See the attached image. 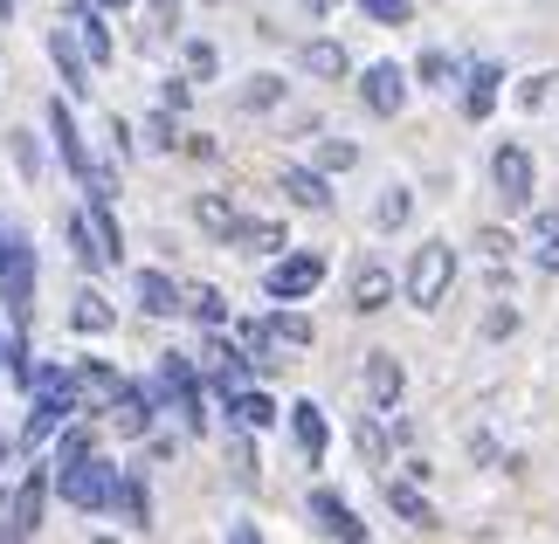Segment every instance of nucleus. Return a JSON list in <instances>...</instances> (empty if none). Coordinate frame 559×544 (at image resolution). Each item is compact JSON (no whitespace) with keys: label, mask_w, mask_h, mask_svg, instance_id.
<instances>
[{"label":"nucleus","mask_w":559,"mask_h":544,"mask_svg":"<svg viewBox=\"0 0 559 544\" xmlns=\"http://www.w3.org/2000/svg\"><path fill=\"white\" fill-rule=\"evenodd\" d=\"M305 8H311V14H332V8H338V0H305Z\"/></svg>","instance_id":"de8ad7c7"},{"label":"nucleus","mask_w":559,"mask_h":544,"mask_svg":"<svg viewBox=\"0 0 559 544\" xmlns=\"http://www.w3.org/2000/svg\"><path fill=\"white\" fill-rule=\"evenodd\" d=\"M49 56H56V70H62V90H70V97H91V56H83V41H76L70 21L49 28Z\"/></svg>","instance_id":"6e6552de"},{"label":"nucleus","mask_w":559,"mask_h":544,"mask_svg":"<svg viewBox=\"0 0 559 544\" xmlns=\"http://www.w3.org/2000/svg\"><path fill=\"white\" fill-rule=\"evenodd\" d=\"M70 249H76V263H83V269H111V255H104L97 228H91V214H70Z\"/></svg>","instance_id":"bb28decb"},{"label":"nucleus","mask_w":559,"mask_h":544,"mask_svg":"<svg viewBox=\"0 0 559 544\" xmlns=\"http://www.w3.org/2000/svg\"><path fill=\"white\" fill-rule=\"evenodd\" d=\"M359 455H367V462H386V427L380 421H359Z\"/></svg>","instance_id":"ea45409f"},{"label":"nucleus","mask_w":559,"mask_h":544,"mask_svg":"<svg viewBox=\"0 0 559 544\" xmlns=\"http://www.w3.org/2000/svg\"><path fill=\"white\" fill-rule=\"evenodd\" d=\"M311 517H318V531H325V537L367 544V524H359V510H353V504H338L332 489H311Z\"/></svg>","instance_id":"9b49d317"},{"label":"nucleus","mask_w":559,"mask_h":544,"mask_svg":"<svg viewBox=\"0 0 559 544\" xmlns=\"http://www.w3.org/2000/svg\"><path fill=\"white\" fill-rule=\"evenodd\" d=\"M49 138H56V159L83 180V172H91V145H83V132H76V118H70V104H62V97L49 104Z\"/></svg>","instance_id":"9d476101"},{"label":"nucleus","mask_w":559,"mask_h":544,"mask_svg":"<svg viewBox=\"0 0 559 544\" xmlns=\"http://www.w3.org/2000/svg\"><path fill=\"white\" fill-rule=\"evenodd\" d=\"M235 104H242V111H276V104H284V76H270V70H255L242 90H235Z\"/></svg>","instance_id":"a878e982"},{"label":"nucleus","mask_w":559,"mask_h":544,"mask_svg":"<svg viewBox=\"0 0 559 544\" xmlns=\"http://www.w3.org/2000/svg\"><path fill=\"white\" fill-rule=\"evenodd\" d=\"M270 338H276V344H290V352H305L318 331H311V317H305V311H276V317H270Z\"/></svg>","instance_id":"c85d7f7f"},{"label":"nucleus","mask_w":559,"mask_h":544,"mask_svg":"<svg viewBox=\"0 0 559 544\" xmlns=\"http://www.w3.org/2000/svg\"><path fill=\"white\" fill-rule=\"evenodd\" d=\"M118 386H124V379H118L104 359H83V365H76V394L91 400V413H104V407H111V400H118Z\"/></svg>","instance_id":"aec40b11"},{"label":"nucleus","mask_w":559,"mask_h":544,"mask_svg":"<svg viewBox=\"0 0 559 544\" xmlns=\"http://www.w3.org/2000/svg\"><path fill=\"white\" fill-rule=\"evenodd\" d=\"M477 249H484V255H498V263H504V255H511V234H477Z\"/></svg>","instance_id":"a18cd8bd"},{"label":"nucleus","mask_w":559,"mask_h":544,"mask_svg":"<svg viewBox=\"0 0 559 544\" xmlns=\"http://www.w3.org/2000/svg\"><path fill=\"white\" fill-rule=\"evenodd\" d=\"M386 303H394V269H386V263H359L353 269V311L373 317V311H386Z\"/></svg>","instance_id":"ddd939ff"},{"label":"nucleus","mask_w":559,"mask_h":544,"mask_svg":"<svg viewBox=\"0 0 559 544\" xmlns=\"http://www.w3.org/2000/svg\"><path fill=\"white\" fill-rule=\"evenodd\" d=\"M539 269H546V276H559V234H546V249H539Z\"/></svg>","instance_id":"49530a36"},{"label":"nucleus","mask_w":559,"mask_h":544,"mask_svg":"<svg viewBox=\"0 0 559 544\" xmlns=\"http://www.w3.org/2000/svg\"><path fill=\"white\" fill-rule=\"evenodd\" d=\"M552 83H559V76H546V70H539V76H525V83H519V104H525V111H539V104L552 97Z\"/></svg>","instance_id":"58836bf2"},{"label":"nucleus","mask_w":559,"mask_h":544,"mask_svg":"<svg viewBox=\"0 0 559 544\" xmlns=\"http://www.w3.org/2000/svg\"><path fill=\"white\" fill-rule=\"evenodd\" d=\"M305 70H311L318 83H346V76H353V56H346V41H332V35L305 41Z\"/></svg>","instance_id":"a211bd4d"},{"label":"nucleus","mask_w":559,"mask_h":544,"mask_svg":"<svg viewBox=\"0 0 559 544\" xmlns=\"http://www.w3.org/2000/svg\"><path fill=\"white\" fill-rule=\"evenodd\" d=\"M228 242H235V249H249V255H276V249H284V221H242V228L228 234Z\"/></svg>","instance_id":"cd10ccee"},{"label":"nucleus","mask_w":559,"mask_h":544,"mask_svg":"<svg viewBox=\"0 0 559 544\" xmlns=\"http://www.w3.org/2000/svg\"><path fill=\"white\" fill-rule=\"evenodd\" d=\"M415 76H421V83H436V90H449V83L463 76V62H456V56H442V49H428V56L415 62Z\"/></svg>","instance_id":"2f4dec72"},{"label":"nucleus","mask_w":559,"mask_h":544,"mask_svg":"<svg viewBox=\"0 0 559 544\" xmlns=\"http://www.w3.org/2000/svg\"><path fill=\"white\" fill-rule=\"evenodd\" d=\"M118 462H104V455L91 448V455H76V462H62L56 469V496H62V504H70V510H83V517H104V510H111V496H118Z\"/></svg>","instance_id":"f257e3e1"},{"label":"nucleus","mask_w":559,"mask_h":544,"mask_svg":"<svg viewBox=\"0 0 559 544\" xmlns=\"http://www.w3.org/2000/svg\"><path fill=\"white\" fill-rule=\"evenodd\" d=\"M318 282H325V255H311V249H297V255H276V263L263 269V290H270V303H305V297H318Z\"/></svg>","instance_id":"7ed1b4c3"},{"label":"nucleus","mask_w":559,"mask_h":544,"mask_svg":"<svg viewBox=\"0 0 559 544\" xmlns=\"http://www.w3.org/2000/svg\"><path fill=\"white\" fill-rule=\"evenodd\" d=\"M21 249H28V234H21V228L8 221V214H0V276H8V263H14Z\"/></svg>","instance_id":"4c0bfd02"},{"label":"nucleus","mask_w":559,"mask_h":544,"mask_svg":"<svg viewBox=\"0 0 559 544\" xmlns=\"http://www.w3.org/2000/svg\"><path fill=\"white\" fill-rule=\"evenodd\" d=\"M353 166H359L353 138H325V145H318V172H353Z\"/></svg>","instance_id":"473e14b6"},{"label":"nucleus","mask_w":559,"mask_h":544,"mask_svg":"<svg viewBox=\"0 0 559 544\" xmlns=\"http://www.w3.org/2000/svg\"><path fill=\"white\" fill-rule=\"evenodd\" d=\"M97 8H132V0H97Z\"/></svg>","instance_id":"8fccbe9b"},{"label":"nucleus","mask_w":559,"mask_h":544,"mask_svg":"<svg viewBox=\"0 0 559 544\" xmlns=\"http://www.w3.org/2000/svg\"><path fill=\"white\" fill-rule=\"evenodd\" d=\"M511 331H519V311H490L484 317V338H511Z\"/></svg>","instance_id":"37998d69"},{"label":"nucleus","mask_w":559,"mask_h":544,"mask_svg":"<svg viewBox=\"0 0 559 544\" xmlns=\"http://www.w3.org/2000/svg\"><path fill=\"white\" fill-rule=\"evenodd\" d=\"M490 180H498V201L511 214L532 207V152L525 145H498V152H490Z\"/></svg>","instance_id":"39448f33"},{"label":"nucleus","mask_w":559,"mask_h":544,"mask_svg":"<svg viewBox=\"0 0 559 544\" xmlns=\"http://www.w3.org/2000/svg\"><path fill=\"white\" fill-rule=\"evenodd\" d=\"M0 303H8L14 317L35 311V249H21L14 263H8V276H0Z\"/></svg>","instance_id":"f3484780"},{"label":"nucleus","mask_w":559,"mask_h":544,"mask_svg":"<svg viewBox=\"0 0 559 544\" xmlns=\"http://www.w3.org/2000/svg\"><path fill=\"white\" fill-rule=\"evenodd\" d=\"M0 365H8V373H14V386H21V394H28V386H35V359H28V338H8V344H0Z\"/></svg>","instance_id":"c756f323"},{"label":"nucleus","mask_w":559,"mask_h":544,"mask_svg":"<svg viewBox=\"0 0 559 544\" xmlns=\"http://www.w3.org/2000/svg\"><path fill=\"white\" fill-rule=\"evenodd\" d=\"M386 510H394L401 524H415V531H442L436 510H428V496L415 489V475H407V483H386Z\"/></svg>","instance_id":"6ab92c4d"},{"label":"nucleus","mask_w":559,"mask_h":544,"mask_svg":"<svg viewBox=\"0 0 559 544\" xmlns=\"http://www.w3.org/2000/svg\"><path fill=\"white\" fill-rule=\"evenodd\" d=\"M8 145H14L21 180H41V145H35V132H8Z\"/></svg>","instance_id":"c9c22d12"},{"label":"nucleus","mask_w":559,"mask_h":544,"mask_svg":"<svg viewBox=\"0 0 559 544\" xmlns=\"http://www.w3.org/2000/svg\"><path fill=\"white\" fill-rule=\"evenodd\" d=\"M498 83H504V70H498V62H477V70H469V90H463V111L469 118H490V111H498Z\"/></svg>","instance_id":"412c9836"},{"label":"nucleus","mask_w":559,"mask_h":544,"mask_svg":"<svg viewBox=\"0 0 559 544\" xmlns=\"http://www.w3.org/2000/svg\"><path fill=\"white\" fill-rule=\"evenodd\" d=\"M407 214H415V193H407V186H386L380 207H373V221L380 228H407Z\"/></svg>","instance_id":"7c9ffc66"},{"label":"nucleus","mask_w":559,"mask_h":544,"mask_svg":"<svg viewBox=\"0 0 559 544\" xmlns=\"http://www.w3.org/2000/svg\"><path fill=\"white\" fill-rule=\"evenodd\" d=\"M228 413H235V427H242V434H263V427H276V400H270V394H249V386L228 400Z\"/></svg>","instance_id":"5701e85b"},{"label":"nucleus","mask_w":559,"mask_h":544,"mask_svg":"<svg viewBox=\"0 0 559 544\" xmlns=\"http://www.w3.org/2000/svg\"><path fill=\"white\" fill-rule=\"evenodd\" d=\"M401 386H407L401 359H394V352H367V394H373L380 413H394V407H401Z\"/></svg>","instance_id":"4468645a"},{"label":"nucleus","mask_w":559,"mask_h":544,"mask_svg":"<svg viewBox=\"0 0 559 544\" xmlns=\"http://www.w3.org/2000/svg\"><path fill=\"white\" fill-rule=\"evenodd\" d=\"M174 145H180V132H174V111L159 104V111L145 118V152H174Z\"/></svg>","instance_id":"f704fd0d"},{"label":"nucleus","mask_w":559,"mask_h":544,"mask_svg":"<svg viewBox=\"0 0 559 544\" xmlns=\"http://www.w3.org/2000/svg\"><path fill=\"white\" fill-rule=\"evenodd\" d=\"M97 442H91V427H70V434H62V448H56V469L62 462H76V455H91Z\"/></svg>","instance_id":"a19ab883"},{"label":"nucleus","mask_w":559,"mask_h":544,"mask_svg":"<svg viewBox=\"0 0 559 544\" xmlns=\"http://www.w3.org/2000/svg\"><path fill=\"white\" fill-rule=\"evenodd\" d=\"M359 97H367L373 118H401V111H407V70H401V62H367Z\"/></svg>","instance_id":"423d86ee"},{"label":"nucleus","mask_w":559,"mask_h":544,"mask_svg":"<svg viewBox=\"0 0 559 544\" xmlns=\"http://www.w3.org/2000/svg\"><path fill=\"white\" fill-rule=\"evenodd\" d=\"M180 303H187L193 324H207V331H214V324H228V297L214 290V282H193V290H180Z\"/></svg>","instance_id":"393cba45"},{"label":"nucleus","mask_w":559,"mask_h":544,"mask_svg":"<svg viewBox=\"0 0 559 544\" xmlns=\"http://www.w3.org/2000/svg\"><path fill=\"white\" fill-rule=\"evenodd\" d=\"M49 489H56V469H28V475H21L14 504L0 510V537H35L41 510H49Z\"/></svg>","instance_id":"20e7f679"},{"label":"nucleus","mask_w":559,"mask_h":544,"mask_svg":"<svg viewBox=\"0 0 559 544\" xmlns=\"http://www.w3.org/2000/svg\"><path fill=\"white\" fill-rule=\"evenodd\" d=\"M111 510H118V517H124L132 531H153V496H145V483H139L132 469L118 475V496H111Z\"/></svg>","instance_id":"4be33fe9"},{"label":"nucleus","mask_w":559,"mask_h":544,"mask_svg":"<svg viewBox=\"0 0 559 544\" xmlns=\"http://www.w3.org/2000/svg\"><path fill=\"white\" fill-rule=\"evenodd\" d=\"M174 14H180V0H153V35L174 28Z\"/></svg>","instance_id":"c03bdc74"},{"label":"nucleus","mask_w":559,"mask_h":544,"mask_svg":"<svg viewBox=\"0 0 559 544\" xmlns=\"http://www.w3.org/2000/svg\"><path fill=\"white\" fill-rule=\"evenodd\" d=\"M159 104H166V111H187V104H193V90H187V76H166V90H159Z\"/></svg>","instance_id":"79ce46f5"},{"label":"nucleus","mask_w":559,"mask_h":544,"mask_svg":"<svg viewBox=\"0 0 559 544\" xmlns=\"http://www.w3.org/2000/svg\"><path fill=\"white\" fill-rule=\"evenodd\" d=\"M367 8V21H380V28H407L415 21V0H359Z\"/></svg>","instance_id":"72a5a7b5"},{"label":"nucleus","mask_w":559,"mask_h":544,"mask_svg":"<svg viewBox=\"0 0 559 544\" xmlns=\"http://www.w3.org/2000/svg\"><path fill=\"white\" fill-rule=\"evenodd\" d=\"M449 282H456V249L449 242H421L415 249V263H407V303H415V311H436V303L449 297Z\"/></svg>","instance_id":"f03ea898"},{"label":"nucleus","mask_w":559,"mask_h":544,"mask_svg":"<svg viewBox=\"0 0 559 544\" xmlns=\"http://www.w3.org/2000/svg\"><path fill=\"white\" fill-rule=\"evenodd\" d=\"M132 290H139V311H145V317H174V311H187V303H180V282L166 276V269H139Z\"/></svg>","instance_id":"2eb2a0df"},{"label":"nucleus","mask_w":559,"mask_h":544,"mask_svg":"<svg viewBox=\"0 0 559 544\" xmlns=\"http://www.w3.org/2000/svg\"><path fill=\"white\" fill-rule=\"evenodd\" d=\"M0 462H8V448H0Z\"/></svg>","instance_id":"3c124183"},{"label":"nucleus","mask_w":559,"mask_h":544,"mask_svg":"<svg viewBox=\"0 0 559 544\" xmlns=\"http://www.w3.org/2000/svg\"><path fill=\"white\" fill-rule=\"evenodd\" d=\"M62 21L76 28L91 70H104V62H111V28H104V8H97V0H62Z\"/></svg>","instance_id":"0eeeda50"},{"label":"nucleus","mask_w":559,"mask_h":544,"mask_svg":"<svg viewBox=\"0 0 559 544\" xmlns=\"http://www.w3.org/2000/svg\"><path fill=\"white\" fill-rule=\"evenodd\" d=\"M180 56H187V76H201V83H207L214 70H222V56H214V41H201V35H193Z\"/></svg>","instance_id":"e433bc0d"},{"label":"nucleus","mask_w":559,"mask_h":544,"mask_svg":"<svg viewBox=\"0 0 559 544\" xmlns=\"http://www.w3.org/2000/svg\"><path fill=\"white\" fill-rule=\"evenodd\" d=\"M290 434H297V455H305L311 469L325 462V442H332V427H325V407H318V400H297V407H290Z\"/></svg>","instance_id":"f8f14e48"},{"label":"nucleus","mask_w":559,"mask_h":544,"mask_svg":"<svg viewBox=\"0 0 559 544\" xmlns=\"http://www.w3.org/2000/svg\"><path fill=\"white\" fill-rule=\"evenodd\" d=\"M276 186H284V201L305 207V214H325L332 207V180L318 166H284V172H276Z\"/></svg>","instance_id":"1a4fd4ad"},{"label":"nucleus","mask_w":559,"mask_h":544,"mask_svg":"<svg viewBox=\"0 0 559 544\" xmlns=\"http://www.w3.org/2000/svg\"><path fill=\"white\" fill-rule=\"evenodd\" d=\"M0 21H14V0H0Z\"/></svg>","instance_id":"09e8293b"},{"label":"nucleus","mask_w":559,"mask_h":544,"mask_svg":"<svg viewBox=\"0 0 559 544\" xmlns=\"http://www.w3.org/2000/svg\"><path fill=\"white\" fill-rule=\"evenodd\" d=\"M118 324V311H111V297L104 290H91V282H83L76 290V303H70V331H83V338H104Z\"/></svg>","instance_id":"dca6fc26"},{"label":"nucleus","mask_w":559,"mask_h":544,"mask_svg":"<svg viewBox=\"0 0 559 544\" xmlns=\"http://www.w3.org/2000/svg\"><path fill=\"white\" fill-rule=\"evenodd\" d=\"M193 221H201L207 234H222V242H228V234L242 228V214H235L228 193H201V201H193Z\"/></svg>","instance_id":"b1692460"}]
</instances>
